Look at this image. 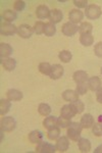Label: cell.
Returning a JSON list of instances; mask_svg holds the SVG:
<instances>
[{"mask_svg": "<svg viewBox=\"0 0 102 153\" xmlns=\"http://www.w3.org/2000/svg\"><path fill=\"white\" fill-rule=\"evenodd\" d=\"M82 130H83V127H82L81 123H71L68 128V137L73 141H78L80 137H81Z\"/></svg>", "mask_w": 102, "mask_h": 153, "instance_id": "obj_1", "label": "cell"}, {"mask_svg": "<svg viewBox=\"0 0 102 153\" xmlns=\"http://www.w3.org/2000/svg\"><path fill=\"white\" fill-rule=\"evenodd\" d=\"M85 14L89 19H98L101 16L102 11L100 6L96 5V4H90L87 6Z\"/></svg>", "mask_w": 102, "mask_h": 153, "instance_id": "obj_2", "label": "cell"}, {"mask_svg": "<svg viewBox=\"0 0 102 153\" xmlns=\"http://www.w3.org/2000/svg\"><path fill=\"white\" fill-rule=\"evenodd\" d=\"M16 122L12 117H4L1 120V130L3 132H11L16 129Z\"/></svg>", "mask_w": 102, "mask_h": 153, "instance_id": "obj_3", "label": "cell"}, {"mask_svg": "<svg viewBox=\"0 0 102 153\" xmlns=\"http://www.w3.org/2000/svg\"><path fill=\"white\" fill-rule=\"evenodd\" d=\"M79 31V27L77 25H74L71 22L68 23H66L61 28V32L64 36H68V37H73L74 35H76L77 32Z\"/></svg>", "mask_w": 102, "mask_h": 153, "instance_id": "obj_4", "label": "cell"}, {"mask_svg": "<svg viewBox=\"0 0 102 153\" xmlns=\"http://www.w3.org/2000/svg\"><path fill=\"white\" fill-rule=\"evenodd\" d=\"M33 32H34V29L27 24L21 25V26L17 28V34H19V37H22V38H24V39L31 38V36L33 35Z\"/></svg>", "mask_w": 102, "mask_h": 153, "instance_id": "obj_5", "label": "cell"}, {"mask_svg": "<svg viewBox=\"0 0 102 153\" xmlns=\"http://www.w3.org/2000/svg\"><path fill=\"white\" fill-rule=\"evenodd\" d=\"M36 151L40 153H54L56 151V147L48 142L42 141L37 144Z\"/></svg>", "mask_w": 102, "mask_h": 153, "instance_id": "obj_6", "label": "cell"}, {"mask_svg": "<svg viewBox=\"0 0 102 153\" xmlns=\"http://www.w3.org/2000/svg\"><path fill=\"white\" fill-rule=\"evenodd\" d=\"M17 32V28L11 23H3L1 24L0 33L3 36H11Z\"/></svg>", "mask_w": 102, "mask_h": 153, "instance_id": "obj_7", "label": "cell"}, {"mask_svg": "<svg viewBox=\"0 0 102 153\" xmlns=\"http://www.w3.org/2000/svg\"><path fill=\"white\" fill-rule=\"evenodd\" d=\"M56 150L59 152H66L69 147V141H68V137L66 136H61L57 139L56 142Z\"/></svg>", "mask_w": 102, "mask_h": 153, "instance_id": "obj_8", "label": "cell"}, {"mask_svg": "<svg viewBox=\"0 0 102 153\" xmlns=\"http://www.w3.org/2000/svg\"><path fill=\"white\" fill-rule=\"evenodd\" d=\"M68 19H69V22L73 23L74 25L79 24L82 22V19H84V13L82 12L80 9H71L68 13Z\"/></svg>", "mask_w": 102, "mask_h": 153, "instance_id": "obj_9", "label": "cell"}, {"mask_svg": "<svg viewBox=\"0 0 102 153\" xmlns=\"http://www.w3.org/2000/svg\"><path fill=\"white\" fill-rule=\"evenodd\" d=\"M63 13L60 9L54 8L50 10V16H49V19H50V23L52 24H58L63 21Z\"/></svg>", "mask_w": 102, "mask_h": 153, "instance_id": "obj_10", "label": "cell"}, {"mask_svg": "<svg viewBox=\"0 0 102 153\" xmlns=\"http://www.w3.org/2000/svg\"><path fill=\"white\" fill-rule=\"evenodd\" d=\"M76 114H77V113L74 110V108H73V106H71V103H69V104L63 105V107H61V109H60V115H61V117H63L66 118H68V120L73 118Z\"/></svg>", "mask_w": 102, "mask_h": 153, "instance_id": "obj_11", "label": "cell"}, {"mask_svg": "<svg viewBox=\"0 0 102 153\" xmlns=\"http://www.w3.org/2000/svg\"><path fill=\"white\" fill-rule=\"evenodd\" d=\"M81 125L83 127V129H90L92 126L94 125L95 120H94V117L90 113H86L84 114L81 118Z\"/></svg>", "mask_w": 102, "mask_h": 153, "instance_id": "obj_12", "label": "cell"}, {"mask_svg": "<svg viewBox=\"0 0 102 153\" xmlns=\"http://www.w3.org/2000/svg\"><path fill=\"white\" fill-rule=\"evenodd\" d=\"M64 68L60 65H52V71L50 74V78L52 80H58L63 76Z\"/></svg>", "mask_w": 102, "mask_h": 153, "instance_id": "obj_13", "label": "cell"}, {"mask_svg": "<svg viewBox=\"0 0 102 153\" xmlns=\"http://www.w3.org/2000/svg\"><path fill=\"white\" fill-rule=\"evenodd\" d=\"M36 16H37V18L40 19L49 18V16H50V10H49L48 6L44 5V4L39 5L36 9Z\"/></svg>", "mask_w": 102, "mask_h": 153, "instance_id": "obj_14", "label": "cell"}, {"mask_svg": "<svg viewBox=\"0 0 102 153\" xmlns=\"http://www.w3.org/2000/svg\"><path fill=\"white\" fill-rule=\"evenodd\" d=\"M74 81L77 84H81V83H87V81L89 80L88 78V74L85 71H74V76H73Z\"/></svg>", "mask_w": 102, "mask_h": 153, "instance_id": "obj_15", "label": "cell"}, {"mask_svg": "<svg viewBox=\"0 0 102 153\" xmlns=\"http://www.w3.org/2000/svg\"><path fill=\"white\" fill-rule=\"evenodd\" d=\"M29 141L33 144H39L40 142L43 141V133L40 132V131H32L29 134Z\"/></svg>", "mask_w": 102, "mask_h": 153, "instance_id": "obj_16", "label": "cell"}, {"mask_svg": "<svg viewBox=\"0 0 102 153\" xmlns=\"http://www.w3.org/2000/svg\"><path fill=\"white\" fill-rule=\"evenodd\" d=\"M1 62H2V66H3V68H4V70H6L7 71H12L16 66V59H13L11 57L2 58Z\"/></svg>", "mask_w": 102, "mask_h": 153, "instance_id": "obj_17", "label": "cell"}, {"mask_svg": "<svg viewBox=\"0 0 102 153\" xmlns=\"http://www.w3.org/2000/svg\"><path fill=\"white\" fill-rule=\"evenodd\" d=\"M7 99H9L10 101H19L23 99V93L21 91L16 90V89H10V90L7 91L6 93Z\"/></svg>", "mask_w": 102, "mask_h": 153, "instance_id": "obj_18", "label": "cell"}, {"mask_svg": "<svg viewBox=\"0 0 102 153\" xmlns=\"http://www.w3.org/2000/svg\"><path fill=\"white\" fill-rule=\"evenodd\" d=\"M88 86H89V89H90L91 91H97L98 89H100L101 88L100 78L97 76H91V78L88 80Z\"/></svg>", "mask_w": 102, "mask_h": 153, "instance_id": "obj_19", "label": "cell"}, {"mask_svg": "<svg viewBox=\"0 0 102 153\" xmlns=\"http://www.w3.org/2000/svg\"><path fill=\"white\" fill-rule=\"evenodd\" d=\"M78 146L82 152L87 153L91 150V142L86 138H80L78 140Z\"/></svg>", "mask_w": 102, "mask_h": 153, "instance_id": "obj_20", "label": "cell"}, {"mask_svg": "<svg viewBox=\"0 0 102 153\" xmlns=\"http://www.w3.org/2000/svg\"><path fill=\"white\" fill-rule=\"evenodd\" d=\"M63 98L68 102H74L79 99V94L76 90H66L63 93Z\"/></svg>", "mask_w": 102, "mask_h": 153, "instance_id": "obj_21", "label": "cell"}, {"mask_svg": "<svg viewBox=\"0 0 102 153\" xmlns=\"http://www.w3.org/2000/svg\"><path fill=\"white\" fill-rule=\"evenodd\" d=\"M2 19L6 23H12V22L17 19V12L11 10V9H6V10L2 12Z\"/></svg>", "mask_w": 102, "mask_h": 153, "instance_id": "obj_22", "label": "cell"}, {"mask_svg": "<svg viewBox=\"0 0 102 153\" xmlns=\"http://www.w3.org/2000/svg\"><path fill=\"white\" fill-rule=\"evenodd\" d=\"M13 49L9 44L7 43H1L0 44V56L1 58H6L9 57V55L12 53Z\"/></svg>", "mask_w": 102, "mask_h": 153, "instance_id": "obj_23", "label": "cell"}, {"mask_svg": "<svg viewBox=\"0 0 102 153\" xmlns=\"http://www.w3.org/2000/svg\"><path fill=\"white\" fill-rule=\"evenodd\" d=\"M43 126L47 130L57 127V117H54V115H49V117H45V120H43Z\"/></svg>", "mask_w": 102, "mask_h": 153, "instance_id": "obj_24", "label": "cell"}, {"mask_svg": "<svg viewBox=\"0 0 102 153\" xmlns=\"http://www.w3.org/2000/svg\"><path fill=\"white\" fill-rule=\"evenodd\" d=\"M10 107H11V103L9 99L0 100V114L1 115H5L6 113H8V111L10 110Z\"/></svg>", "mask_w": 102, "mask_h": 153, "instance_id": "obj_25", "label": "cell"}, {"mask_svg": "<svg viewBox=\"0 0 102 153\" xmlns=\"http://www.w3.org/2000/svg\"><path fill=\"white\" fill-rule=\"evenodd\" d=\"M93 31V26L89 22H83L81 26L79 27V32L81 35H85V34H91Z\"/></svg>", "mask_w": 102, "mask_h": 153, "instance_id": "obj_26", "label": "cell"}, {"mask_svg": "<svg viewBox=\"0 0 102 153\" xmlns=\"http://www.w3.org/2000/svg\"><path fill=\"white\" fill-rule=\"evenodd\" d=\"M80 42L83 46L89 47L94 43V37L92 36V34H85V35H81L80 37Z\"/></svg>", "mask_w": 102, "mask_h": 153, "instance_id": "obj_27", "label": "cell"}, {"mask_svg": "<svg viewBox=\"0 0 102 153\" xmlns=\"http://www.w3.org/2000/svg\"><path fill=\"white\" fill-rule=\"evenodd\" d=\"M58 57L61 61H63V62L68 63L69 61L71 60V58H73V54H71V51H68V50H63V51L59 52Z\"/></svg>", "mask_w": 102, "mask_h": 153, "instance_id": "obj_28", "label": "cell"}, {"mask_svg": "<svg viewBox=\"0 0 102 153\" xmlns=\"http://www.w3.org/2000/svg\"><path fill=\"white\" fill-rule=\"evenodd\" d=\"M56 33V28H55V25L52 24V23H47L45 24V28H44V34L47 37H52L54 34Z\"/></svg>", "mask_w": 102, "mask_h": 153, "instance_id": "obj_29", "label": "cell"}, {"mask_svg": "<svg viewBox=\"0 0 102 153\" xmlns=\"http://www.w3.org/2000/svg\"><path fill=\"white\" fill-rule=\"evenodd\" d=\"M38 111L40 114L43 115V117H48L51 113V107H50V105L47 104V103H41L38 107Z\"/></svg>", "mask_w": 102, "mask_h": 153, "instance_id": "obj_30", "label": "cell"}, {"mask_svg": "<svg viewBox=\"0 0 102 153\" xmlns=\"http://www.w3.org/2000/svg\"><path fill=\"white\" fill-rule=\"evenodd\" d=\"M39 71L41 74L46 76H50L52 71V65L48 62H41L39 65Z\"/></svg>", "mask_w": 102, "mask_h": 153, "instance_id": "obj_31", "label": "cell"}, {"mask_svg": "<svg viewBox=\"0 0 102 153\" xmlns=\"http://www.w3.org/2000/svg\"><path fill=\"white\" fill-rule=\"evenodd\" d=\"M71 106H73L74 110L76 111L77 114H78V113H82L84 111V109H85V105H84V103L79 99L74 101V102H71Z\"/></svg>", "mask_w": 102, "mask_h": 153, "instance_id": "obj_32", "label": "cell"}, {"mask_svg": "<svg viewBox=\"0 0 102 153\" xmlns=\"http://www.w3.org/2000/svg\"><path fill=\"white\" fill-rule=\"evenodd\" d=\"M60 136V128L57 126V127L53 128V129L48 130V138L50 140H56Z\"/></svg>", "mask_w": 102, "mask_h": 153, "instance_id": "obj_33", "label": "cell"}, {"mask_svg": "<svg viewBox=\"0 0 102 153\" xmlns=\"http://www.w3.org/2000/svg\"><path fill=\"white\" fill-rule=\"evenodd\" d=\"M89 90V86L88 83H81V84H77V88L76 91L79 95H85L87 93V91Z\"/></svg>", "mask_w": 102, "mask_h": 153, "instance_id": "obj_34", "label": "cell"}, {"mask_svg": "<svg viewBox=\"0 0 102 153\" xmlns=\"http://www.w3.org/2000/svg\"><path fill=\"white\" fill-rule=\"evenodd\" d=\"M92 132L93 134L97 136V137H101L102 136V123L98 122V123H94V125L92 126Z\"/></svg>", "mask_w": 102, "mask_h": 153, "instance_id": "obj_35", "label": "cell"}, {"mask_svg": "<svg viewBox=\"0 0 102 153\" xmlns=\"http://www.w3.org/2000/svg\"><path fill=\"white\" fill-rule=\"evenodd\" d=\"M44 28H45V24L43 22L39 21L35 24L34 26V32L37 34V35H41V34H44Z\"/></svg>", "mask_w": 102, "mask_h": 153, "instance_id": "obj_36", "label": "cell"}, {"mask_svg": "<svg viewBox=\"0 0 102 153\" xmlns=\"http://www.w3.org/2000/svg\"><path fill=\"white\" fill-rule=\"evenodd\" d=\"M71 124V120L61 117V115H60V117L57 118V126H58L59 128H63H63H68Z\"/></svg>", "mask_w": 102, "mask_h": 153, "instance_id": "obj_37", "label": "cell"}, {"mask_svg": "<svg viewBox=\"0 0 102 153\" xmlns=\"http://www.w3.org/2000/svg\"><path fill=\"white\" fill-rule=\"evenodd\" d=\"M26 7V2L23 1V0H19V1L14 2V9L16 11H23Z\"/></svg>", "mask_w": 102, "mask_h": 153, "instance_id": "obj_38", "label": "cell"}, {"mask_svg": "<svg viewBox=\"0 0 102 153\" xmlns=\"http://www.w3.org/2000/svg\"><path fill=\"white\" fill-rule=\"evenodd\" d=\"M74 4L78 8H87L88 6V1L87 0H74Z\"/></svg>", "mask_w": 102, "mask_h": 153, "instance_id": "obj_39", "label": "cell"}, {"mask_svg": "<svg viewBox=\"0 0 102 153\" xmlns=\"http://www.w3.org/2000/svg\"><path fill=\"white\" fill-rule=\"evenodd\" d=\"M94 52H95L96 56L102 58V42H98V43L94 46Z\"/></svg>", "mask_w": 102, "mask_h": 153, "instance_id": "obj_40", "label": "cell"}, {"mask_svg": "<svg viewBox=\"0 0 102 153\" xmlns=\"http://www.w3.org/2000/svg\"><path fill=\"white\" fill-rule=\"evenodd\" d=\"M96 100L99 103H102V87L96 91Z\"/></svg>", "mask_w": 102, "mask_h": 153, "instance_id": "obj_41", "label": "cell"}, {"mask_svg": "<svg viewBox=\"0 0 102 153\" xmlns=\"http://www.w3.org/2000/svg\"><path fill=\"white\" fill-rule=\"evenodd\" d=\"M94 153H102V144L99 145V146L94 150Z\"/></svg>", "mask_w": 102, "mask_h": 153, "instance_id": "obj_42", "label": "cell"}, {"mask_svg": "<svg viewBox=\"0 0 102 153\" xmlns=\"http://www.w3.org/2000/svg\"><path fill=\"white\" fill-rule=\"evenodd\" d=\"M101 75H102V68H101Z\"/></svg>", "mask_w": 102, "mask_h": 153, "instance_id": "obj_43", "label": "cell"}]
</instances>
